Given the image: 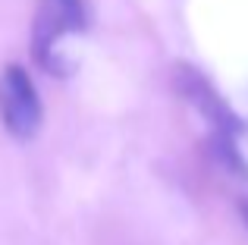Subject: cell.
I'll use <instances>...</instances> for the list:
<instances>
[{
    "label": "cell",
    "instance_id": "cell-4",
    "mask_svg": "<svg viewBox=\"0 0 248 245\" xmlns=\"http://www.w3.org/2000/svg\"><path fill=\"white\" fill-rule=\"evenodd\" d=\"M239 211H242V217H245V223H248V198H242V201H239Z\"/></svg>",
    "mask_w": 248,
    "mask_h": 245
},
{
    "label": "cell",
    "instance_id": "cell-2",
    "mask_svg": "<svg viewBox=\"0 0 248 245\" xmlns=\"http://www.w3.org/2000/svg\"><path fill=\"white\" fill-rule=\"evenodd\" d=\"M41 120H44V107L31 76L19 63H10L0 73V122L6 126V132L13 138L29 141L38 135Z\"/></svg>",
    "mask_w": 248,
    "mask_h": 245
},
{
    "label": "cell",
    "instance_id": "cell-1",
    "mask_svg": "<svg viewBox=\"0 0 248 245\" xmlns=\"http://www.w3.org/2000/svg\"><path fill=\"white\" fill-rule=\"evenodd\" d=\"M176 88L186 94V101H192L195 110L207 120L211 126V141H214V154L220 157V164H226L236 176L248 179V164L239 154V135H242V120L232 113V107L214 92V85L192 66H179L176 69Z\"/></svg>",
    "mask_w": 248,
    "mask_h": 245
},
{
    "label": "cell",
    "instance_id": "cell-3",
    "mask_svg": "<svg viewBox=\"0 0 248 245\" xmlns=\"http://www.w3.org/2000/svg\"><path fill=\"white\" fill-rule=\"evenodd\" d=\"M88 22V10L85 0H41V13H38V60L47 69L54 66V50L57 41L69 31L82 29Z\"/></svg>",
    "mask_w": 248,
    "mask_h": 245
}]
</instances>
